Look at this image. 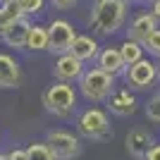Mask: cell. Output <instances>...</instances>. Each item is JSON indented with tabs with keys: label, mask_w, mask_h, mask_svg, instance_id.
<instances>
[{
	"label": "cell",
	"mask_w": 160,
	"mask_h": 160,
	"mask_svg": "<svg viewBox=\"0 0 160 160\" xmlns=\"http://www.w3.org/2000/svg\"><path fill=\"white\" fill-rule=\"evenodd\" d=\"M124 17H127V2L124 0H96L93 7H91L88 24L96 33L110 36V33L122 29Z\"/></svg>",
	"instance_id": "cell-1"
},
{
	"label": "cell",
	"mask_w": 160,
	"mask_h": 160,
	"mask_svg": "<svg viewBox=\"0 0 160 160\" xmlns=\"http://www.w3.org/2000/svg\"><path fill=\"white\" fill-rule=\"evenodd\" d=\"M43 105L55 117H67L74 110V105H77V93H74V88L67 81L53 84V86H48L43 91Z\"/></svg>",
	"instance_id": "cell-2"
},
{
	"label": "cell",
	"mask_w": 160,
	"mask_h": 160,
	"mask_svg": "<svg viewBox=\"0 0 160 160\" xmlns=\"http://www.w3.org/2000/svg\"><path fill=\"white\" fill-rule=\"evenodd\" d=\"M112 74L103 72L100 67L96 69H88L79 77V86H81V93L86 96L88 100H105L108 96L112 93Z\"/></svg>",
	"instance_id": "cell-3"
},
{
	"label": "cell",
	"mask_w": 160,
	"mask_h": 160,
	"mask_svg": "<svg viewBox=\"0 0 160 160\" xmlns=\"http://www.w3.org/2000/svg\"><path fill=\"white\" fill-rule=\"evenodd\" d=\"M79 127V134L84 139H91V141H100V139H108L110 136V122H108V115L98 108H91L79 117L77 122Z\"/></svg>",
	"instance_id": "cell-4"
},
{
	"label": "cell",
	"mask_w": 160,
	"mask_h": 160,
	"mask_svg": "<svg viewBox=\"0 0 160 160\" xmlns=\"http://www.w3.org/2000/svg\"><path fill=\"white\" fill-rule=\"evenodd\" d=\"M77 38V31L67 19H53L48 27V50L58 55H65L72 50V43Z\"/></svg>",
	"instance_id": "cell-5"
},
{
	"label": "cell",
	"mask_w": 160,
	"mask_h": 160,
	"mask_svg": "<svg viewBox=\"0 0 160 160\" xmlns=\"http://www.w3.org/2000/svg\"><path fill=\"white\" fill-rule=\"evenodd\" d=\"M46 146L55 155V160H72L81 151L79 139L72 136V134H67V132H50L46 136Z\"/></svg>",
	"instance_id": "cell-6"
},
{
	"label": "cell",
	"mask_w": 160,
	"mask_h": 160,
	"mask_svg": "<svg viewBox=\"0 0 160 160\" xmlns=\"http://www.w3.org/2000/svg\"><path fill=\"white\" fill-rule=\"evenodd\" d=\"M155 79H158V67L151 65V62L143 60V58H141L139 62L129 65V69H127V81L134 88H148V86L155 84Z\"/></svg>",
	"instance_id": "cell-7"
},
{
	"label": "cell",
	"mask_w": 160,
	"mask_h": 160,
	"mask_svg": "<svg viewBox=\"0 0 160 160\" xmlns=\"http://www.w3.org/2000/svg\"><path fill=\"white\" fill-rule=\"evenodd\" d=\"M29 29H31V22L22 14V17H17V19H12L10 24H7L5 29H2V33H0V38L5 41L10 48H27V36H29Z\"/></svg>",
	"instance_id": "cell-8"
},
{
	"label": "cell",
	"mask_w": 160,
	"mask_h": 160,
	"mask_svg": "<svg viewBox=\"0 0 160 160\" xmlns=\"http://www.w3.org/2000/svg\"><path fill=\"white\" fill-rule=\"evenodd\" d=\"M158 29V19H155L151 12H143V14H136L132 19V24H129V36L127 38H134V41H139V43H146L148 36Z\"/></svg>",
	"instance_id": "cell-9"
},
{
	"label": "cell",
	"mask_w": 160,
	"mask_h": 160,
	"mask_svg": "<svg viewBox=\"0 0 160 160\" xmlns=\"http://www.w3.org/2000/svg\"><path fill=\"white\" fill-rule=\"evenodd\" d=\"M53 72H55V77L60 81H72V79H79L81 74H84V67H81L79 58H74L72 53H65V55L58 58Z\"/></svg>",
	"instance_id": "cell-10"
},
{
	"label": "cell",
	"mask_w": 160,
	"mask_h": 160,
	"mask_svg": "<svg viewBox=\"0 0 160 160\" xmlns=\"http://www.w3.org/2000/svg\"><path fill=\"white\" fill-rule=\"evenodd\" d=\"M22 81V69L14 58L0 53V88H17Z\"/></svg>",
	"instance_id": "cell-11"
},
{
	"label": "cell",
	"mask_w": 160,
	"mask_h": 160,
	"mask_svg": "<svg viewBox=\"0 0 160 160\" xmlns=\"http://www.w3.org/2000/svg\"><path fill=\"white\" fill-rule=\"evenodd\" d=\"M151 146H153V139H151V134L146 129H134V132L127 134V151L134 158L143 160L146 153L151 151Z\"/></svg>",
	"instance_id": "cell-12"
},
{
	"label": "cell",
	"mask_w": 160,
	"mask_h": 160,
	"mask_svg": "<svg viewBox=\"0 0 160 160\" xmlns=\"http://www.w3.org/2000/svg\"><path fill=\"white\" fill-rule=\"evenodd\" d=\"M98 67L103 69V72L112 74V77H117V74L124 72V60H122V53H120V46L117 48H103L98 53Z\"/></svg>",
	"instance_id": "cell-13"
},
{
	"label": "cell",
	"mask_w": 160,
	"mask_h": 160,
	"mask_svg": "<svg viewBox=\"0 0 160 160\" xmlns=\"http://www.w3.org/2000/svg\"><path fill=\"white\" fill-rule=\"evenodd\" d=\"M108 105H110V110L115 115L124 117V115H132L136 110V100H134V96L129 91H115V93L108 96Z\"/></svg>",
	"instance_id": "cell-14"
},
{
	"label": "cell",
	"mask_w": 160,
	"mask_h": 160,
	"mask_svg": "<svg viewBox=\"0 0 160 160\" xmlns=\"http://www.w3.org/2000/svg\"><path fill=\"white\" fill-rule=\"evenodd\" d=\"M69 53H72L74 58H79L81 62L93 60V58H98V43H96V38H91V36H77Z\"/></svg>",
	"instance_id": "cell-15"
},
{
	"label": "cell",
	"mask_w": 160,
	"mask_h": 160,
	"mask_svg": "<svg viewBox=\"0 0 160 160\" xmlns=\"http://www.w3.org/2000/svg\"><path fill=\"white\" fill-rule=\"evenodd\" d=\"M27 50H48V27L31 24L27 36Z\"/></svg>",
	"instance_id": "cell-16"
},
{
	"label": "cell",
	"mask_w": 160,
	"mask_h": 160,
	"mask_svg": "<svg viewBox=\"0 0 160 160\" xmlns=\"http://www.w3.org/2000/svg\"><path fill=\"white\" fill-rule=\"evenodd\" d=\"M120 53H122L124 65L129 67V65H134V62H139L143 58V43H139V41H134V38H127L120 46Z\"/></svg>",
	"instance_id": "cell-17"
},
{
	"label": "cell",
	"mask_w": 160,
	"mask_h": 160,
	"mask_svg": "<svg viewBox=\"0 0 160 160\" xmlns=\"http://www.w3.org/2000/svg\"><path fill=\"white\" fill-rule=\"evenodd\" d=\"M14 5H17V10H19L24 17H29V14H41L43 12L46 0H14Z\"/></svg>",
	"instance_id": "cell-18"
},
{
	"label": "cell",
	"mask_w": 160,
	"mask_h": 160,
	"mask_svg": "<svg viewBox=\"0 0 160 160\" xmlns=\"http://www.w3.org/2000/svg\"><path fill=\"white\" fill-rule=\"evenodd\" d=\"M17 17H22V12L17 10L14 0L12 2H2V5H0V33H2V29H5L12 19H17Z\"/></svg>",
	"instance_id": "cell-19"
},
{
	"label": "cell",
	"mask_w": 160,
	"mask_h": 160,
	"mask_svg": "<svg viewBox=\"0 0 160 160\" xmlns=\"http://www.w3.org/2000/svg\"><path fill=\"white\" fill-rule=\"evenodd\" d=\"M27 155H29V160H55V155L48 151L46 143H31L27 148Z\"/></svg>",
	"instance_id": "cell-20"
},
{
	"label": "cell",
	"mask_w": 160,
	"mask_h": 160,
	"mask_svg": "<svg viewBox=\"0 0 160 160\" xmlns=\"http://www.w3.org/2000/svg\"><path fill=\"white\" fill-rule=\"evenodd\" d=\"M146 117L151 122H160V93H155L151 103L146 105Z\"/></svg>",
	"instance_id": "cell-21"
},
{
	"label": "cell",
	"mask_w": 160,
	"mask_h": 160,
	"mask_svg": "<svg viewBox=\"0 0 160 160\" xmlns=\"http://www.w3.org/2000/svg\"><path fill=\"white\" fill-rule=\"evenodd\" d=\"M143 48H148V53H153L160 58V29H155L151 36H148V41L143 43Z\"/></svg>",
	"instance_id": "cell-22"
},
{
	"label": "cell",
	"mask_w": 160,
	"mask_h": 160,
	"mask_svg": "<svg viewBox=\"0 0 160 160\" xmlns=\"http://www.w3.org/2000/svg\"><path fill=\"white\" fill-rule=\"evenodd\" d=\"M79 2V0H50V5L55 7V10H69V7H74Z\"/></svg>",
	"instance_id": "cell-23"
},
{
	"label": "cell",
	"mask_w": 160,
	"mask_h": 160,
	"mask_svg": "<svg viewBox=\"0 0 160 160\" xmlns=\"http://www.w3.org/2000/svg\"><path fill=\"white\" fill-rule=\"evenodd\" d=\"M7 160H29V155H27V151L14 148V151H10V153H7Z\"/></svg>",
	"instance_id": "cell-24"
},
{
	"label": "cell",
	"mask_w": 160,
	"mask_h": 160,
	"mask_svg": "<svg viewBox=\"0 0 160 160\" xmlns=\"http://www.w3.org/2000/svg\"><path fill=\"white\" fill-rule=\"evenodd\" d=\"M143 160H160V143H158V146H151V151L146 153Z\"/></svg>",
	"instance_id": "cell-25"
},
{
	"label": "cell",
	"mask_w": 160,
	"mask_h": 160,
	"mask_svg": "<svg viewBox=\"0 0 160 160\" xmlns=\"http://www.w3.org/2000/svg\"><path fill=\"white\" fill-rule=\"evenodd\" d=\"M151 14L160 22V0H151Z\"/></svg>",
	"instance_id": "cell-26"
},
{
	"label": "cell",
	"mask_w": 160,
	"mask_h": 160,
	"mask_svg": "<svg viewBox=\"0 0 160 160\" xmlns=\"http://www.w3.org/2000/svg\"><path fill=\"white\" fill-rule=\"evenodd\" d=\"M155 67H158V77H160V58H158V65H155Z\"/></svg>",
	"instance_id": "cell-27"
},
{
	"label": "cell",
	"mask_w": 160,
	"mask_h": 160,
	"mask_svg": "<svg viewBox=\"0 0 160 160\" xmlns=\"http://www.w3.org/2000/svg\"><path fill=\"white\" fill-rule=\"evenodd\" d=\"M124 2H141V0H124Z\"/></svg>",
	"instance_id": "cell-28"
},
{
	"label": "cell",
	"mask_w": 160,
	"mask_h": 160,
	"mask_svg": "<svg viewBox=\"0 0 160 160\" xmlns=\"http://www.w3.org/2000/svg\"><path fill=\"white\" fill-rule=\"evenodd\" d=\"M2 2H12V0H0V5H2Z\"/></svg>",
	"instance_id": "cell-29"
},
{
	"label": "cell",
	"mask_w": 160,
	"mask_h": 160,
	"mask_svg": "<svg viewBox=\"0 0 160 160\" xmlns=\"http://www.w3.org/2000/svg\"><path fill=\"white\" fill-rule=\"evenodd\" d=\"M0 160H7V155H0Z\"/></svg>",
	"instance_id": "cell-30"
}]
</instances>
